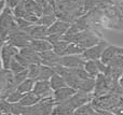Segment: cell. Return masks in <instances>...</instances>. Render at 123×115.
Returning a JSON list of instances; mask_svg holds the SVG:
<instances>
[{
  "label": "cell",
  "mask_w": 123,
  "mask_h": 115,
  "mask_svg": "<svg viewBox=\"0 0 123 115\" xmlns=\"http://www.w3.org/2000/svg\"><path fill=\"white\" fill-rule=\"evenodd\" d=\"M0 25H1V43L6 42L8 36L12 30L17 29L18 24L17 18L14 15V12L11 8L6 6L1 11V17H0Z\"/></svg>",
  "instance_id": "cell-1"
},
{
  "label": "cell",
  "mask_w": 123,
  "mask_h": 115,
  "mask_svg": "<svg viewBox=\"0 0 123 115\" xmlns=\"http://www.w3.org/2000/svg\"><path fill=\"white\" fill-rule=\"evenodd\" d=\"M0 85V99H6L9 94L17 89V83L15 81L14 73L10 69L2 68Z\"/></svg>",
  "instance_id": "cell-2"
},
{
  "label": "cell",
  "mask_w": 123,
  "mask_h": 115,
  "mask_svg": "<svg viewBox=\"0 0 123 115\" xmlns=\"http://www.w3.org/2000/svg\"><path fill=\"white\" fill-rule=\"evenodd\" d=\"M55 107V101L53 96L42 98L38 103L32 107H27L26 115H49L53 114V110Z\"/></svg>",
  "instance_id": "cell-3"
},
{
  "label": "cell",
  "mask_w": 123,
  "mask_h": 115,
  "mask_svg": "<svg viewBox=\"0 0 123 115\" xmlns=\"http://www.w3.org/2000/svg\"><path fill=\"white\" fill-rule=\"evenodd\" d=\"M18 47L15 45L11 44L10 42L6 41V42L1 43V64L2 68L4 69H10V65L12 60L16 57V55L19 53Z\"/></svg>",
  "instance_id": "cell-4"
},
{
  "label": "cell",
  "mask_w": 123,
  "mask_h": 115,
  "mask_svg": "<svg viewBox=\"0 0 123 115\" xmlns=\"http://www.w3.org/2000/svg\"><path fill=\"white\" fill-rule=\"evenodd\" d=\"M100 41H102L100 38L98 36H96L93 31H91L90 29H84V30H81L77 34L72 42L78 43V44H80L84 49H89V47L99 43Z\"/></svg>",
  "instance_id": "cell-5"
},
{
  "label": "cell",
  "mask_w": 123,
  "mask_h": 115,
  "mask_svg": "<svg viewBox=\"0 0 123 115\" xmlns=\"http://www.w3.org/2000/svg\"><path fill=\"white\" fill-rule=\"evenodd\" d=\"M6 41L10 42L11 44L15 45V46L18 47V49H22V47L28 46V45L30 44L31 38L28 36V33L24 29L17 28V29H15V30H12V31L9 33Z\"/></svg>",
  "instance_id": "cell-6"
},
{
  "label": "cell",
  "mask_w": 123,
  "mask_h": 115,
  "mask_svg": "<svg viewBox=\"0 0 123 115\" xmlns=\"http://www.w3.org/2000/svg\"><path fill=\"white\" fill-rule=\"evenodd\" d=\"M108 43L106 42V41L102 40L99 43H97V44L93 45V46L89 47V49H85V51L83 52L82 56L85 58L86 60H97V59H100L103 56V54H104L105 49H106V47L108 46Z\"/></svg>",
  "instance_id": "cell-7"
},
{
  "label": "cell",
  "mask_w": 123,
  "mask_h": 115,
  "mask_svg": "<svg viewBox=\"0 0 123 115\" xmlns=\"http://www.w3.org/2000/svg\"><path fill=\"white\" fill-rule=\"evenodd\" d=\"M94 98V94L93 93H86V92H81V90H78L71 98L68 99V102L71 105V108L76 111L79 107L83 105L84 103H87L90 101H92Z\"/></svg>",
  "instance_id": "cell-8"
},
{
  "label": "cell",
  "mask_w": 123,
  "mask_h": 115,
  "mask_svg": "<svg viewBox=\"0 0 123 115\" xmlns=\"http://www.w3.org/2000/svg\"><path fill=\"white\" fill-rule=\"evenodd\" d=\"M24 30L31 39H44L49 34V27L39 23L31 24L29 27L25 28Z\"/></svg>",
  "instance_id": "cell-9"
},
{
  "label": "cell",
  "mask_w": 123,
  "mask_h": 115,
  "mask_svg": "<svg viewBox=\"0 0 123 115\" xmlns=\"http://www.w3.org/2000/svg\"><path fill=\"white\" fill-rule=\"evenodd\" d=\"M19 55L24 58L26 62H27L28 67L32 64H41L42 60H41V56L40 53H38L37 51H35L30 45L25 47H22L19 49Z\"/></svg>",
  "instance_id": "cell-10"
},
{
  "label": "cell",
  "mask_w": 123,
  "mask_h": 115,
  "mask_svg": "<svg viewBox=\"0 0 123 115\" xmlns=\"http://www.w3.org/2000/svg\"><path fill=\"white\" fill-rule=\"evenodd\" d=\"M32 92L40 96L41 98H47V97L53 96V88H52L50 81L48 80H37L34 86V90Z\"/></svg>",
  "instance_id": "cell-11"
},
{
  "label": "cell",
  "mask_w": 123,
  "mask_h": 115,
  "mask_svg": "<svg viewBox=\"0 0 123 115\" xmlns=\"http://www.w3.org/2000/svg\"><path fill=\"white\" fill-rule=\"evenodd\" d=\"M86 61L84 57L81 55H64L61 58L60 65H63L68 68H81L84 67V64Z\"/></svg>",
  "instance_id": "cell-12"
},
{
  "label": "cell",
  "mask_w": 123,
  "mask_h": 115,
  "mask_svg": "<svg viewBox=\"0 0 123 115\" xmlns=\"http://www.w3.org/2000/svg\"><path fill=\"white\" fill-rule=\"evenodd\" d=\"M77 92H78V90L74 89V87H71V86H69V85L64 86V87L60 88V89L54 90V93H53L54 101H55V103L66 101L69 98H71Z\"/></svg>",
  "instance_id": "cell-13"
},
{
  "label": "cell",
  "mask_w": 123,
  "mask_h": 115,
  "mask_svg": "<svg viewBox=\"0 0 123 115\" xmlns=\"http://www.w3.org/2000/svg\"><path fill=\"white\" fill-rule=\"evenodd\" d=\"M40 56H41V60H42L41 64L47 65V66H51L53 68L56 65H60L61 58H62V56H60L57 53H55L54 49H50V51L40 53Z\"/></svg>",
  "instance_id": "cell-14"
},
{
  "label": "cell",
  "mask_w": 123,
  "mask_h": 115,
  "mask_svg": "<svg viewBox=\"0 0 123 115\" xmlns=\"http://www.w3.org/2000/svg\"><path fill=\"white\" fill-rule=\"evenodd\" d=\"M70 25H71V23H68V22H65L63 19L57 18L49 27V34H61V36H64V33L68 30Z\"/></svg>",
  "instance_id": "cell-15"
},
{
  "label": "cell",
  "mask_w": 123,
  "mask_h": 115,
  "mask_svg": "<svg viewBox=\"0 0 123 115\" xmlns=\"http://www.w3.org/2000/svg\"><path fill=\"white\" fill-rule=\"evenodd\" d=\"M30 46L37 51L38 53H43V52L53 49V44L50 41L47 40V38L44 39H31L30 41Z\"/></svg>",
  "instance_id": "cell-16"
},
{
  "label": "cell",
  "mask_w": 123,
  "mask_h": 115,
  "mask_svg": "<svg viewBox=\"0 0 123 115\" xmlns=\"http://www.w3.org/2000/svg\"><path fill=\"white\" fill-rule=\"evenodd\" d=\"M41 99L42 98H41L40 96L35 94L34 92H30V93H27V94H24L19 102L23 105H25V107H32V105H35L36 103H38Z\"/></svg>",
  "instance_id": "cell-17"
},
{
  "label": "cell",
  "mask_w": 123,
  "mask_h": 115,
  "mask_svg": "<svg viewBox=\"0 0 123 115\" xmlns=\"http://www.w3.org/2000/svg\"><path fill=\"white\" fill-rule=\"evenodd\" d=\"M50 84H51L53 90L60 89V88L64 87V86H67V83H66V80L62 77L61 74H58L57 72H55L53 75L51 77V79L49 80Z\"/></svg>",
  "instance_id": "cell-18"
},
{
  "label": "cell",
  "mask_w": 123,
  "mask_h": 115,
  "mask_svg": "<svg viewBox=\"0 0 123 115\" xmlns=\"http://www.w3.org/2000/svg\"><path fill=\"white\" fill-rule=\"evenodd\" d=\"M74 114H80V115H83V114H86V115H94V114H99L97 112V110L95 109V107L93 105L92 101L87 103H84L83 105L79 107L78 109L74 111Z\"/></svg>",
  "instance_id": "cell-19"
},
{
  "label": "cell",
  "mask_w": 123,
  "mask_h": 115,
  "mask_svg": "<svg viewBox=\"0 0 123 115\" xmlns=\"http://www.w3.org/2000/svg\"><path fill=\"white\" fill-rule=\"evenodd\" d=\"M35 81L34 79H30V77H27L26 80H24L21 84H18L17 86V90L21 92L22 94H27V93H30L34 90V86H35Z\"/></svg>",
  "instance_id": "cell-20"
},
{
  "label": "cell",
  "mask_w": 123,
  "mask_h": 115,
  "mask_svg": "<svg viewBox=\"0 0 123 115\" xmlns=\"http://www.w3.org/2000/svg\"><path fill=\"white\" fill-rule=\"evenodd\" d=\"M84 69L89 72V74L93 77H96L98 74H100L99 72V69H98V66H97V61L96 60H86L84 64Z\"/></svg>",
  "instance_id": "cell-21"
},
{
  "label": "cell",
  "mask_w": 123,
  "mask_h": 115,
  "mask_svg": "<svg viewBox=\"0 0 123 115\" xmlns=\"http://www.w3.org/2000/svg\"><path fill=\"white\" fill-rule=\"evenodd\" d=\"M54 73H55V69H54L53 67L41 64L40 73H39V79L38 80H48V81H49Z\"/></svg>",
  "instance_id": "cell-22"
},
{
  "label": "cell",
  "mask_w": 123,
  "mask_h": 115,
  "mask_svg": "<svg viewBox=\"0 0 123 115\" xmlns=\"http://www.w3.org/2000/svg\"><path fill=\"white\" fill-rule=\"evenodd\" d=\"M84 51L85 49L81 46L80 44L76 42H70L67 47V51H66V55H81Z\"/></svg>",
  "instance_id": "cell-23"
},
{
  "label": "cell",
  "mask_w": 123,
  "mask_h": 115,
  "mask_svg": "<svg viewBox=\"0 0 123 115\" xmlns=\"http://www.w3.org/2000/svg\"><path fill=\"white\" fill-rule=\"evenodd\" d=\"M70 42L66 40H61L58 42H56L55 44L53 45V49L55 53H57L60 56H64L66 55V51H67V47L69 45Z\"/></svg>",
  "instance_id": "cell-24"
},
{
  "label": "cell",
  "mask_w": 123,
  "mask_h": 115,
  "mask_svg": "<svg viewBox=\"0 0 123 115\" xmlns=\"http://www.w3.org/2000/svg\"><path fill=\"white\" fill-rule=\"evenodd\" d=\"M56 19H57L56 14H42L40 17H39L38 23L39 24H42V25H44V26H48V27H50V26H51L52 24L56 21Z\"/></svg>",
  "instance_id": "cell-25"
},
{
  "label": "cell",
  "mask_w": 123,
  "mask_h": 115,
  "mask_svg": "<svg viewBox=\"0 0 123 115\" xmlns=\"http://www.w3.org/2000/svg\"><path fill=\"white\" fill-rule=\"evenodd\" d=\"M41 64H32L28 67V77L34 79L35 81L39 79V73H40Z\"/></svg>",
  "instance_id": "cell-26"
},
{
  "label": "cell",
  "mask_w": 123,
  "mask_h": 115,
  "mask_svg": "<svg viewBox=\"0 0 123 115\" xmlns=\"http://www.w3.org/2000/svg\"><path fill=\"white\" fill-rule=\"evenodd\" d=\"M27 68H28V67H26L24 64H22L18 59H16V57L12 60V62H11V65H10V70L12 71L14 74H15V73L21 72V71L25 70V69H27Z\"/></svg>",
  "instance_id": "cell-27"
},
{
  "label": "cell",
  "mask_w": 123,
  "mask_h": 115,
  "mask_svg": "<svg viewBox=\"0 0 123 115\" xmlns=\"http://www.w3.org/2000/svg\"><path fill=\"white\" fill-rule=\"evenodd\" d=\"M24 94H22L21 92H18V90H14V92H12L11 94H9L8 96H6V100L9 101V102L11 103H16V102H19L22 99V97H23Z\"/></svg>",
  "instance_id": "cell-28"
},
{
  "label": "cell",
  "mask_w": 123,
  "mask_h": 115,
  "mask_svg": "<svg viewBox=\"0 0 123 115\" xmlns=\"http://www.w3.org/2000/svg\"><path fill=\"white\" fill-rule=\"evenodd\" d=\"M14 77H15V81H16V83H17V86H18V84H21L24 80H26L28 77V68L25 69V70H23V71H21V72H18V73H15Z\"/></svg>",
  "instance_id": "cell-29"
},
{
  "label": "cell",
  "mask_w": 123,
  "mask_h": 115,
  "mask_svg": "<svg viewBox=\"0 0 123 115\" xmlns=\"http://www.w3.org/2000/svg\"><path fill=\"white\" fill-rule=\"evenodd\" d=\"M23 1L24 0H6V6H9V8H11L13 10Z\"/></svg>",
  "instance_id": "cell-30"
}]
</instances>
